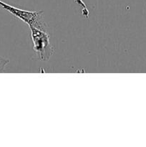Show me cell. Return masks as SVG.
Segmentation results:
<instances>
[{
	"label": "cell",
	"instance_id": "7a4b0ae2",
	"mask_svg": "<svg viewBox=\"0 0 146 147\" xmlns=\"http://www.w3.org/2000/svg\"><path fill=\"white\" fill-rule=\"evenodd\" d=\"M29 29L33 42V50L37 53L39 59L42 61L50 60L54 53V47L50 43V34L46 30L34 27H29Z\"/></svg>",
	"mask_w": 146,
	"mask_h": 147
},
{
	"label": "cell",
	"instance_id": "3957f363",
	"mask_svg": "<svg viewBox=\"0 0 146 147\" xmlns=\"http://www.w3.org/2000/svg\"><path fill=\"white\" fill-rule=\"evenodd\" d=\"M9 59L0 56V73H3L5 70V67L9 63Z\"/></svg>",
	"mask_w": 146,
	"mask_h": 147
},
{
	"label": "cell",
	"instance_id": "6da1fadb",
	"mask_svg": "<svg viewBox=\"0 0 146 147\" xmlns=\"http://www.w3.org/2000/svg\"><path fill=\"white\" fill-rule=\"evenodd\" d=\"M0 7L4 9L5 11H8L9 14H12L19 20L25 22L26 24H28L29 27H34L42 30H46L47 25L43 19L44 11L42 10L27 11L10 5L1 0H0Z\"/></svg>",
	"mask_w": 146,
	"mask_h": 147
}]
</instances>
